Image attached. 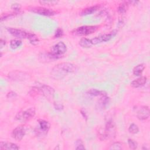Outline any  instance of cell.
Wrapping results in <instances>:
<instances>
[{"label":"cell","instance_id":"ac0fdd59","mask_svg":"<svg viewBox=\"0 0 150 150\" xmlns=\"http://www.w3.org/2000/svg\"><path fill=\"white\" fill-rule=\"evenodd\" d=\"M145 64H143V63H141V64H139L138 65H137L136 66L134 67V68L133 69V74L135 75V76H141L145 69Z\"/></svg>","mask_w":150,"mask_h":150},{"label":"cell","instance_id":"9c48e42d","mask_svg":"<svg viewBox=\"0 0 150 150\" xmlns=\"http://www.w3.org/2000/svg\"><path fill=\"white\" fill-rule=\"evenodd\" d=\"M29 10L33 13L46 16H51L56 14V12L54 10L42 6L30 7Z\"/></svg>","mask_w":150,"mask_h":150},{"label":"cell","instance_id":"d6986e66","mask_svg":"<svg viewBox=\"0 0 150 150\" xmlns=\"http://www.w3.org/2000/svg\"><path fill=\"white\" fill-rule=\"evenodd\" d=\"M87 93L91 96H94V97H97V96H103L104 95H106L107 93L103 90H99L96 88H91L90 90H89L87 92Z\"/></svg>","mask_w":150,"mask_h":150},{"label":"cell","instance_id":"cb8c5ba5","mask_svg":"<svg viewBox=\"0 0 150 150\" xmlns=\"http://www.w3.org/2000/svg\"><path fill=\"white\" fill-rule=\"evenodd\" d=\"M128 131L131 134H136L139 132V128L137 125L134 123H132L128 128Z\"/></svg>","mask_w":150,"mask_h":150},{"label":"cell","instance_id":"d4e9b609","mask_svg":"<svg viewBox=\"0 0 150 150\" xmlns=\"http://www.w3.org/2000/svg\"><path fill=\"white\" fill-rule=\"evenodd\" d=\"M39 2L43 5L53 6L56 5L59 2V1H39Z\"/></svg>","mask_w":150,"mask_h":150},{"label":"cell","instance_id":"4dcf8cb0","mask_svg":"<svg viewBox=\"0 0 150 150\" xmlns=\"http://www.w3.org/2000/svg\"><path fill=\"white\" fill-rule=\"evenodd\" d=\"M13 13H10V14H9V13H8V14H7V13L2 14L1 16V21H4V20H5V19H8V18H9L10 16H13Z\"/></svg>","mask_w":150,"mask_h":150},{"label":"cell","instance_id":"6da1fadb","mask_svg":"<svg viewBox=\"0 0 150 150\" xmlns=\"http://www.w3.org/2000/svg\"><path fill=\"white\" fill-rule=\"evenodd\" d=\"M78 70L77 66L71 63L63 62L56 64L51 70V77L55 80L63 79L69 74L76 72Z\"/></svg>","mask_w":150,"mask_h":150},{"label":"cell","instance_id":"7402d4cb","mask_svg":"<svg viewBox=\"0 0 150 150\" xmlns=\"http://www.w3.org/2000/svg\"><path fill=\"white\" fill-rule=\"evenodd\" d=\"M22 42L19 39H12L10 42V47L12 49H16L21 46Z\"/></svg>","mask_w":150,"mask_h":150},{"label":"cell","instance_id":"f546056e","mask_svg":"<svg viewBox=\"0 0 150 150\" xmlns=\"http://www.w3.org/2000/svg\"><path fill=\"white\" fill-rule=\"evenodd\" d=\"M63 35V30L61 28H58L56 29V32H55L54 38H61Z\"/></svg>","mask_w":150,"mask_h":150},{"label":"cell","instance_id":"7a4b0ae2","mask_svg":"<svg viewBox=\"0 0 150 150\" xmlns=\"http://www.w3.org/2000/svg\"><path fill=\"white\" fill-rule=\"evenodd\" d=\"M66 51V45L63 42H60L52 47L51 52L47 54V57L50 59H57L61 58Z\"/></svg>","mask_w":150,"mask_h":150},{"label":"cell","instance_id":"e0dca14e","mask_svg":"<svg viewBox=\"0 0 150 150\" xmlns=\"http://www.w3.org/2000/svg\"><path fill=\"white\" fill-rule=\"evenodd\" d=\"M98 8H99V6L98 5H94V6H91L86 8L84 9L81 12L80 15L82 16H84V15H88L92 14L93 13H94L96 11H97V9Z\"/></svg>","mask_w":150,"mask_h":150},{"label":"cell","instance_id":"603a6c76","mask_svg":"<svg viewBox=\"0 0 150 150\" xmlns=\"http://www.w3.org/2000/svg\"><path fill=\"white\" fill-rule=\"evenodd\" d=\"M128 4L127 2H124L120 4L118 7V12L121 14L125 13L128 9Z\"/></svg>","mask_w":150,"mask_h":150},{"label":"cell","instance_id":"83f0119b","mask_svg":"<svg viewBox=\"0 0 150 150\" xmlns=\"http://www.w3.org/2000/svg\"><path fill=\"white\" fill-rule=\"evenodd\" d=\"M76 149H85L84 144L81 139H77L76 142Z\"/></svg>","mask_w":150,"mask_h":150},{"label":"cell","instance_id":"d590c367","mask_svg":"<svg viewBox=\"0 0 150 150\" xmlns=\"http://www.w3.org/2000/svg\"><path fill=\"white\" fill-rule=\"evenodd\" d=\"M128 4H131L132 5H136L137 3H138V1H130L127 2Z\"/></svg>","mask_w":150,"mask_h":150},{"label":"cell","instance_id":"8992f818","mask_svg":"<svg viewBox=\"0 0 150 150\" xmlns=\"http://www.w3.org/2000/svg\"><path fill=\"white\" fill-rule=\"evenodd\" d=\"M134 112L139 120H145L149 117V108L146 105L135 106L133 108Z\"/></svg>","mask_w":150,"mask_h":150},{"label":"cell","instance_id":"f1b7e54d","mask_svg":"<svg viewBox=\"0 0 150 150\" xmlns=\"http://www.w3.org/2000/svg\"><path fill=\"white\" fill-rule=\"evenodd\" d=\"M11 8L15 11V13H18L20 11L21 8V5L19 4L15 3V4H12Z\"/></svg>","mask_w":150,"mask_h":150},{"label":"cell","instance_id":"ffe728a7","mask_svg":"<svg viewBox=\"0 0 150 150\" xmlns=\"http://www.w3.org/2000/svg\"><path fill=\"white\" fill-rule=\"evenodd\" d=\"M79 45L83 48H89L91 47L93 45L91 42V39L87 38H81L79 41Z\"/></svg>","mask_w":150,"mask_h":150},{"label":"cell","instance_id":"5b68a950","mask_svg":"<svg viewBox=\"0 0 150 150\" xmlns=\"http://www.w3.org/2000/svg\"><path fill=\"white\" fill-rule=\"evenodd\" d=\"M98 28L97 26L85 25L78 27L72 31V33L76 36H86L94 33Z\"/></svg>","mask_w":150,"mask_h":150},{"label":"cell","instance_id":"30bf717a","mask_svg":"<svg viewBox=\"0 0 150 150\" xmlns=\"http://www.w3.org/2000/svg\"><path fill=\"white\" fill-rule=\"evenodd\" d=\"M8 77L12 80L14 81H24L29 79V75L23 71L19 70H14L8 73Z\"/></svg>","mask_w":150,"mask_h":150},{"label":"cell","instance_id":"e575fe53","mask_svg":"<svg viewBox=\"0 0 150 150\" xmlns=\"http://www.w3.org/2000/svg\"><path fill=\"white\" fill-rule=\"evenodd\" d=\"M81 114L83 115V117H84V118H86V120H87V115L86 113L84 111L81 110Z\"/></svg>","mask_w":150,"mask_h":150},{"label":"cell","instance_id":"3957f363","mask_svg":"<svg viewBox=\"0 0 150 150\" xmlns=\"http://www.w3.org/2000/svg\"><path fill=\"white\" fill-rule=\"evenodd\" d=\"M115 135V125L112 119L109 118L105 122V126L104 131L100 134L101 139H105L112 137Z\"/></svg>","mask_w":150,"mask_h":150},{"label":"cell","instance_id":"5bb4252c","mask_svg":"<svg viewBox=\"0 0 150 150\" xmlns=\"http://www.w3.org/2000/svg\"><path fill=\"white\" fill-rule=\"evenodd\" d=\"M110 98L106 95L100 97V100H98L97 104V108L100 110H103L105 109L107 106L110 104Z\"/></svg>","mask_w":150,"mask_h":150},{"label":"cell","instance_id":"836d02e7","mask_svg":"<svg viewBox=\"0 0 150 150\" xmlns=\"http://www.w3.org/2000/svg\"><path fill=\"white\" fill-rule=\"evenodd\" d=\"M5 45H6V41H5V40H3L2 39H1V40H0V46H1V49H2Z\"/></svg>","mask_w":150,"mask_h":150},{"label":"cell","instance_id":"d6a6232c","mask_svg":"<svg viewBox=\"0 0 150 150\" xmlns=\"http://www.w3.org/2000/svg\"><path fill=\"white\" fill-rule=\"evenodd\" d=\"M54 107L55 108L56 110H59V111H61L63 109V105L61 104H57V103H55L54 104Z\"/></svg>","mask_w":150,"mask_h":150},{"label":"cell","instance_id":"8fae6325","mask_svg":"<svg viewBox=\"0 0 150 150\" xmlns=\"http://www.w3.org/2000/svg\"><path fill=\"white\" fill-rule=\"evenodd\" d=\"M26 134V129L23 125L16 127L12 132V137L16 141H21L23 139Z\"/></svg>","mask_w":150,"mask_h":150},{"label":"cell","instance_id":"ba28073f","mask_svg":"<svg viewBox=\"0 0 150 150\" xmlns=\"http://www.w3.org/2000/svg\"><path fill=\"white\" fill-rule=\"evenodd\" d=\"M117 33V30H113L111 32L106 34H104L102 35H100L97 37H95L93 39H91V42L93 45H97L98 43H100L101 42H105L110 39H111L112 38H114Z\"/></svg>","mask_w":150,"mask_h":150},{"label":"cell","instance_id":"52a82bcc","mask_svg":"<svg viewBox=\"0 0 150 150\" xmlns=\"http://www.w3.org/2000/svg\"><path fill=\"white\" fill-rule=\"evenodd\" d=\"M35 90L39 93L43 94L47 99H52L54 93V90L53 88L46 84H41L38 87H34Z\"/></svg>","mask_w":150,"mask_h":150},{"label":"cell","instance_id":"9a60e30c","mask_svg":"<svg viewBox=\"0 0 150 150\" xmlns=\"http://www.w3.org/2000/svg\"><path fill=\"white\" fill-rule=\"evenodd\" d=\"M20 148L19 146L14 143L12 142H4L1 141L0 142V149L4 150H16L19 149Z\"/></svg>","mask_w":150,"mask_h":150},{"label":"cell","instance_id":"2e32d148","mask_svg":"<svg viewBox=\"0 0 150 150\" xmlns=\"http://www.w3.org/2000/svg\"><path fill=\"white\" fill-rule=\"evenodd\" d=\"M146 81H147V78L146 77L141 76V77L132 81L130 83V85L132 87L138 88V87H139L144 85L146 83Z\"/></svg>","mask_w":150,"mask_h":150},{"label":"cell","instance_id":"4316f807","mask_svg":"<svg viewBox=\"0 0 150 150\" xmlns=\"http://www.w3.org/2000/svg\"><path fill=\"white\" fill-rule=\"evenodd\" d=\"M122 144L119 142H114L110 147V149H122Z\"/></svg>","mask_w":150,"mask_h":150},{"label":"cell","instance_id":"1f68e13d","mask_svg":"<svg viewBox=\"0 0 150 150\" xmlns=\"http://www.w3.org/2000/svg\"><path fill=\"white\" fill-rule=\"evenodd\" d=\"M16 96H17L16 93L13 91H10L6 95V97L8 98H13L16 97Z\"/></svg>","mask_w":150,"mask_h":150},{"label":"cell","instance_id":"44dd1931","mask_svg":"<svg viewBox=\"0 0 150 150\" xmlns=\"http://www.w3.org/2000/svg\"><path fill=\"white\" fill-rule=\"evenodd\" d=\"M27 39L29 40L30 43L33 45H38L39 41L38 37L35 33H28Z\"/></svg>","mask_w":150,"mask_h":150},{"label":"cell","instance_id":"484cf974","mask_svg":"<svg viewBox=\"0 0 150 150\" xmlns=\"http://www.w3.org/2000/svg\"><path fill=\"white\" fill-rule=\"evenodd\" d=\"M128 144L130 149H136L138 147L137 142L132 139H128Z\"/></svg>","mask_w":150,"mask_h":150},{"label":"cell","instance_id":"277c9868","mask_svg":"<svg viewBox=\"0 0 150 150\" xmlns=\"http://www.w3.org/2000/svg\"><path fill=\"white\" fill-rule=\"evenodd\" d=\"M35 108L30 107L26 110L18 112L15 115V120L21 122H26L31 120L35 116Z\"/></svg>","mask_w":150,"mask_h":150},{"label":"cell","instance_id":"7c38bea8","mask_svg":"<svg viewBox=\"0 0 150 150\" xmlns=\"http://www.w3.org/2000/svg\"><path fill=\"white\" fill-rule=\"evenodd\" d=\"M38 124H39V128H38V131H36L38 134H42V135H46L50 129V123L42 119H39L38 121Z\"/></svg>","mask_w":150,"mask_h":150},{"label":"cell","instance_id":"4fadbf2b","mask_svg":"<svg viewBox=\"0 0 150 150\" xmlns=\"http://www.w3.org/2000/svg\"><path fill=\"white\" fill-rule=\"evenodd\" d=\"M7 30L14 37H16L18 39H24L27 38L28 36V32H25V30L16 29V28H8Z\"/></svg>","mask_w":150,"mask_h":150}]
</instances>
